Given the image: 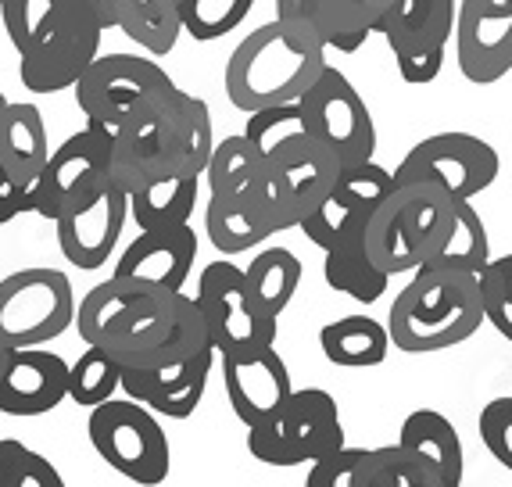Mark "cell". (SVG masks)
<instances>
[{
    "label": "cell",
    "instance_id": "obj_1",
    "mask_svg": "<svg viewBox=\"0 0 512 487\" xmlns=\"http://www.w3.org/2000/svg\"><path fill=\"white\" fill-rule=\"evenodd\" d=\"M244 133H248L251 144L262 151L280 230H298L301 219H305V215L326 197V190L337 183V172H341L337 154L319 144L305 129L298 101L251 112Z\"/></svg>",
    "mask_w": 512,
    "mask_h": 487
},
{
    "label": "cell",
    "instance_id": "obj_2",
    "mask_svg": "<svg viewBox=\"0 0 512 487\" xmlns=\"http://www.w3.org/2000/svg\"><path fill=\"white\" fill-rule=\"evenodd\" d=\"M180 301L183 291L111 273L79 301V337L104 348L122 369L140 366L172 334V326L180 319Z\"/></svg>",
    "mask_w": 512,
    "mask_h": 487
},
{
    "label": "cell",
    "instance_id": "obj_3",
    "mask_svg": "<svg viewBox=\"0 0 512 487\" xmlns=\"http://www.w3.org/2000/svg\"><path fill=\"white\" fill-rule=\"evenodd\" d=\"M487 323L480 276L448 265H419L412 280L394 294L387 312L391 344L409 355L466 344Z\"/></svg>",
    "mask_w": 512,
    "mask_h": 487
},
{
    "label": "cell",
    "instance_id": "obj_4",
    "mask_svg": "<svg viewBox=\"0 0 512 487\" xmlns=\"http://www.w3.org/2000/svg\"><path fill=\"white\" fill-rule=\"evenodd\" d=\"M205 233L222 255H244L280 230L262 151L248 133L222 137L205 169Z\"/></svg>",
    "mask_w": 512,
    "mask_h": 487
},
{
    "label": "cell",
    "instance_id": "obj_5",
    "mask_svg": "<svg viewBox=\"0 0 512 487\" xmlns=\"http://www.w3.org/2000/svg\"><path fill=\"white\" fill-rule=\"evenodd\" d=\"M326 65L330 61L323 43L298 40L273 18L269 26H258L233 47L222 86L233 108L251 115L276 104H294L323 76Z\"/></svg>",
    "mask_w": 512,
    "mask_h": 487
},
{
    "label": "cell",
    "instance_id": "obj_6",
    "mask_svg": "<svg viewBox=\"0 0 512 487\" xmlns=\"http://www.w3.org/2000/svg\"><path fill=\"white\" fill-rule=\"evenodd\" d=\"M455 219V197L430 180H398L366 223V248L387 276L416 273L444 244Z\"/></svg>",
    "mask_w": 512,
    "mask_h": 487
},
{
    "label": "cell",
    "instance_id": "obj_7",
    "mask_svg": "<svg viewBox=\"0 0 512 487\" xmlns=\"http://www.w3.org/2000/svg\"><path fill=\"white\" fill-rule=\"evenodd\" d=\"M176 94V79L154 58L140 54H97L76 83V104L86 122L111 133L144 126Z\"/></svg>",
    "mask_w": 512,
    "mask_h": 487
},
{
    "label": "cell",
    "instance_id": "obj_8",
    "mask_svg": "<svg viewBox=\"0 0 512 487\" xmlns=\"http://www.w3.org/2000/svg\"><path fill=\"white\" fill-rule=\"evenodd\" d=\"M344 441L341 409L333 394L323 387H294L280 412L258 427H248V452L251 459L291 470V466H312L323 455L337 452Z\"/></svg>",
    "mask_w": 512,
    "mask_h": 487
},
{
    "label": "cell",
    "instance_id": "obj_9",
    "mask_svg": "<svg viewBox=\"0 0 512 487\" xmlns=\"http://www.w3.org/2000/svg\"><path fill=\"white\" fill-rule=\"evenodd\" d=\"M86 434L94 452L133 484L154 487L172 470V448L158 412L140 405L137 398H108L86 416Z\"/></svg>",
    "mask_w": 512,
    "mask_h": 487
},
{
    "label": "cell",
    "instance_id": "obj_10",
    "mask_svg": "<svg viewBox=\"0 0 512 487\" xmlns=\"http://www.w3.org/2000/svg\"><path fill=\"white\" fill-rule=\"evenodd\" d=\"M76 294L58 269L33 265L0 280V344L40 348L76 326Z\"/></svg>",
    "mask_w": 512,
    "mask_h": 487
},
{
    "label": "cell",
    "instance_id": "obj_11",
    "mask_svg": "<svg viewBox=\"0 0 512 487\" xmlns=\"http://www.w3.org/2000/svg\"><path fill=\"white\" fill-rule=\"evenodd\" d=\"M108 29L101 18L86 8L83 0H69V8L61 11L40 40L29 51L18 54V79L29 94H61V90H76L83 72L94 65L101 54V40Z\"/></svg>",
    "mask_w": 512,
    "mask_h": 487
},
{
    "label": "cell",
    "instance_id": "obj_12",
    "mask_svg": "<svg viewBox=\"0 0 512 487\" xmlns=\"http://www.w3.org/2000/svg\"><path fill=\"white\" fill-rule=\"evenodd\" d=\"M455 18H459V0H394L380 15L376 33L391 47L402 83H434L448 58Z\"/></svg>",
    "mask_w": 512,
    "mask_h": 487
},
{
    "label": "cell",
    "instance_id": "obj_13",
    "mask_svg": "<svg viewBox=\"0 0 512 487\" xmlns=\"http://www.w3.org/2000/svg\"><path fill=\"white\" fill-rule=\"evenodd\" d=\"M298 112L308 133L337 154L341 169L344 165L373 162L376 154L373 112H369V104L362 101V94L355 90V83L344 72L326 65L323 76L298 97Z\"/></svg>",
    "mask_w": 512,
    "mask_h": 487
},
{
    "label": "cell",
    "instance_id": "obj_14",
    "mask_svg": "<svg viewBox=\"0 0 512 487\" xmlns=\"http://www.w3.org/2000/svg\"><path fill=\"white\" fill-rule=\"evenodd\" d=\"M197 305L205 312L208 334L215 351L222 355H240V351L273 348L280 337V319L262 316L248 294L244 269L233 262H212L197 276Z\"/></svg>",
    "mask_w": 512,
    "mask_h": 487
},
{
    "label": "cell",
    "instance_id": "obj_15",
    "mask_svg": "<svg viewBox=\"0 0 512 487\" xmlns=\"http://www.w3.org/2000/svg\"><path fill=\"white\" fill-rule=\"evenodd\" d=\"M498 172L502 158L484 137L448 129L412 144L394 169V180H430L448 190L455 201H473L487 187H495Z\"/></svg>",
    "mask_w": 512,
    "mask_h": 487
},
{
    "label": "cell",
    "instance_id": "obj_16",
    "mask_svg": "<svg viewBox=\"0 0 512 487\" xmlns=\"http://www.w3.org/2000/svg\"><path fill=\"white\" fill-rule=\"evenodd\" d=\"M111 151H115V133L94 122H86L65 144L54 147L51 162L33 187V215L54 223L61 212L94 197L111 180Z\"/></svg>",
    "mask_w": 512,
    "mask_h": 487
},
{
    "label": "cell",
    "instance_id": "obj_17",
    "mask_svg": "<svg viewBox=\"0 0 512 487\" xmlns=\"http://www.w3.org/2000/svg\"><path fill=\"white\" fill-rule=\"evenodd\" d=\"M394 183H398L394 172L384 169L380 162L344 165V169L337 172V183H333L323 201L301 219L298 230L308 237V244H316V248H323V251L333 248V244H341V240L366 230V223L376 215V208L387 201Z\"/></svg>",
    "mask_w": 512,
    "mask_h": 487
},
{
    "label": "cell",
    "instance_id": "obj_18",
    "mask_svg": "<svg viewBox=\"0 0 512 487\" xmlns=\"http://www.w3.org/2000/svg\"><path fill=\"white\" fill-rule=\"evenodd\" d=\"M305 487H444L441 473L412 448H351L323 455L308 466Z\"/></svg>",
    "mask_w": 512,
    "mask_h": 487
},
{
    "label": "cell",
    "instance_id": "obj_19",
    "mask_svg": "<svg viewBox=\"0 0 512 487\" xmlns=\"http://www.w3.org/2000/svg\"><path fill=\"white\" fill-rule=\"evenodd\" d=\"M129 223V194L115 183H104L94 197H86L69 212L54 219L58 226V244L65 262L76 265L79 273L104 269L111 251L119 248L122 230Z\"/></svg>",
    "mask_w": 512,
    "mask_h": 487
},
{
    "label": "cell",
    "instance_id": "obj_20",
    "mask_svg": "<svg viewBox=\"0 0 512 487\" xmlns=\"http://www.w3.org/2000/svg\"><path fill=\"white\" fill-rule=\"evenodd\" d=\"M455 61L470 83L491 86L512 72V0H459Z\"/></svg>",
    "mask_w": 512,
    "mask_h": 487
},
{
    "label": "cell",
    "instance_id": "obj_21",
    "mask_svg": "<svg viewBox=\"0 0 512 487\" xmlns=\"http://www.w3.org/2000/svg\"><path fill=\"white\" fill-rule=\"evenodd\" d=\"M222 384H226V398L244 427H258L265 419H273L294 394L291 369L280 359L276 344L240 351V355H222Z\"/></svg>",
    "mask_w": 512,
    "mask_h": 487
},
{
    "label": "cell",
    "instance_id": "obj_22",
    "mask_svg": "<svg viewBox=\"0 0 512 487\" xmlns=\"http://www.w3.org/2000/svg\"><path fill=\"white\" fill-rule=\"evenodd\" d=\"M69 398V362L40 348H8L0 366V412L47 416Z\"/></svg>",
    "mask_w": 512,
    "mask_h": 487
},
{
    "label": "cell",
    "instance_id": "obj_23",
    "mask_svg": "<svg viewBox=\"0 0 512 487\" xmlns=\"http://www.w3.org/2000/svg\"><path fill=\"white\" fill-rule=\"evenodd\" d=\"M219 359V351L205 348L187 362H172L158 369H122V391L137 398L151 412L165 419H190L208 391V376Z\"/></svg>",
    "mask_w": 512,
    "mask_h": 487
},
{
    "label": "cell",
    "instance_id": "obj_24",
    "mask_svg": "<svg viewBox=\"0 0 512 487\" xmlns=\"http://www.w3.org/2000/svg\"><path fill=\"white\" fill-rule=\"evenodd\" d=\"M154 129L162 140L165 176H205L208 158L215 151V133L212 112L201 97L176 86V94L154 115Z\"/></svg>",
    "mask_w": 512,
    "mask_h": 487
},
{
    "label": "cell",
    "instance_id": "obj_25",
    "mask_svg": "<svg viewBox=\"0 0 512 487\" xmlns=\"http://www.w3.org/2000/svg\"><path fill=\"white\" fill-rule=\"evenodd\" d=\"M197 233L190 223L169 226V230H140L133 244H126L115 273L133 280L158 283L169 291H183V283L194 273Z\"/></svg>",
    "mask_w": 512,
    "mask_h": 487
},
{
    "label": "cell",
    "instance_id": "obj_26",
    "mask_svg": "<svg viewBox=\"0 0 512 487\" xmlns=\"http://www.w3.org/2000/svg\"><path fill=\"white\" fill-rule=\"evenodd\" d=\"M47 162H51V140H47V122L40 108L29 101H11L0 122V165L22 187L33 190Z\"/></svg>",
    "mask_w": 512,
    "mask_h": 487
},
{
    "label": "cell",
    "instance_id": "obj_27",
    "mask_svg": "<svg viewBox=\"0 0 512 487\" xmlns=\"http://www.w3.org/2000/svg\"><path fill=\"white\" fill-rule=\"evenodd\" d=\"M405 448H412L416 455L434 466L441 473L444 487H459L462 473H466V455H462V437L455 430V423L437 409H416L405 416L402 434H398Z\"/></svg>",
    "mask_w": 512,
    "mask_h": 487
},
{
    "label": "cell",
    "instance_id": "obj_28",
    "mask_svg": "<svg viewBox=\"0 0 512 487\" xmlns=\"http://www.w3.org/2000/svg\"><path fill=\"white\" fill-rule=\"evenodd\" d=\"M323 280L330 291L348 294L351 301H362V305H373L387 294V283L391 276L373 262L366 248V230L355 233V237L333 244L323 251Z\"/></svg>",
    "mask_w": 512,
    "mask_h": 487
},
{
    "label": "cell",
    "instance_id": "obj_29",
    "mask_svg": "<svg viewBox=\"0 0 512 487\" xmlns=\"http://www.w3.org/2000/svg\"><path fill=\"white\" fill-rule=\"evenodd\" d=\"M319 348L326 362L341 369H373L387 362L391 330L373 316H341L319 330Z\"/></svg>",
    "mask_w": 512,
    "mask_h": 487
},
{
    "label": "cell",
    "instance_id": "obj_30",
    "mask_svg": "<svg viewBox=\"0 0 512 487\" xmlns=\"http://www.w3.org/2000/svg\"><path fill=\"white\" fill-rule=\"evenodd\" d=\"M201 176H162L129 194V219L140 230H169L190 223L197 208Z\"/></svg>",
    "mask_w": 512,
    "mask_h": 487
},
{
    "label": "cell",
    "instance_id": "obj_31",
    "mask_svg": "<svg viewBox=\"0 0 512 487\" xmlns=\"http://www.w3.org/2000/svg\"><path fill=\"white\" fill-rule=\"evenodd\" d=\"M301 258L287 248H265L251 258V265L244 269V280H248V294L255 301V308L262 316L280 319L283 308L291 305L294 294L301 287Z\"/></svg>",
    "mask_w": 512,
    "mask_h": 487
},
{
    "label": "cell",
    "instance_id": "obj_32",
    "mask_svg": "<svg viewBox=\"0 0 512 487\" xmlns=\"http://www.w3.org/2000/svg\"><path fill=\"white\" fill-rule=\"evenodd\" d=\"M115 29L140 43L147 54H169L183 33L176 0H115Z\"/></svg>",
    "mask_w": 512,
    "mask_h": 487
},
{
    "label": "cell",
    "instance_id": "obj_33",
    "mask_svg": "<svg viewBox=\"0 0 512 487\" xmlns=\"http://www.w3.org/2000/svg\"><path fill=\"white\" fill-rule=\"evenodd\" d=\"M165 162H162V140L154 119L144 126H129L115 133V151H111V183L122 187L126 194L147 187V183L162 180Z\"/></svg>",
    "mask_w": 512,
    "mask_h": 487
},
{
    "label": "cell",
    "instance_id": "obj_34",
    "mask_svg": "<svg viewBox=\"0 0 512 487\" xmlns=\"http://www.w3.org/2000/svg\"><path fill=\"white\" fill-rule=\"evenodd\" d=\"M430 262L448 265V269H466V273L477 276L487 269V262H491V237H487V226L477 208H473V201H455L452 230H448V237H444V244L437 248V255Z\"/></svg>",
    "mask_w": 512,
    "mask_h": 487
},
{
    "label": "cell",
    "instance_id": "obj_35",
    "mask_svg": "<svg viewBox=\"0 0 512 487\" xmlns=\"http://www.w3.org/2000/svg\"><path fill=\"white\" fill-rule=\"evenodd\" d=\"M115 391H122V366L104 348L86 344L83 355L69 362V398L79 409H94L115 398Z\"/></svg>",
    "mask_w": 512,
    "mask_h": 487
},
{
    "label": "cell",
    "instance_id": "obj_36",
    "mask_svg": "<svg viewBox=\"0 0 512 487\" xmlns=\"http://www.w3.org/2000/svg\"><path fill=\"white\" fill-rule=\"evenodd\" d=\"M251 8L255 0H183V33L194 36L197 43H215L230 36L251 15Z\"/></svg>",
    "mask_w": 512,
    "mask_h": 487
},
{
    "label": "cell",
    "instance_id": "obj_37",
    "mask_svg": "<svg viewBox=\"0 0 512 487\" xmlns=\"http://www.w3.org/2000/svg\"><path fill=\"white\" fill-rule=\"evenodd\" d=\"M65 8H69V0H4L0 4V22H4L11 47L18 54L29 51L58 22V15Z\"/></svg>",
    "mask_w": 512,
    "mask_h": 487
},
{
    "label": "cell",
    "instance_id": "obj_38",
    "mask_svg": "<svg viewBox=\"0 0 512 487\" xmlns=\"http://www.w3.org/2000/svg\"><path fill=\"white\" fill-rule=\"evenodd\" d=\"M0 487H65V477L18 437H0Z\"/></svg>",
    "mask_w": 512,
    "mask_h": 487
},
{
    "label": "cell",
    "instance_id": "obj_39",
    "mask_svg": "<svg viewBox=\"0 0 512 487\" xmlns=\"http://www.w3.org/2000/svg\"><path fill=\"white\" fill-rule=\"evenodd\" d=\"M480 298H484L487 323L512 344V251L487 262V269L480 273Z\"/></svg>",
    "mask_w": 512,
    "mask_h": 487
},
{
    "label": "cell",
    "instance_id": "obj_40",
    "mask_svg": "<svg viewBox=\"0 0 512 487\" xmlns=\"http://www.w3.org/2000/svg\"><path fill=\"white\" fill-rule=\"evenodd\" d=\"M480 441L495 455L498 466L512 473V394L491 398L480 409Z\"/></svg>",
    "mask_w": 512,
    "mask_h": 487
},
{
    "label": "cell",
    "instance_id": "obj_41",
    "mask_svg": "<svg viewBox=\"0 0 512 487\" xmlns=\"http://www.w3.org/2000/svg\"><path fill=\"white\" fill-rule=\"evenodd\" d=\"M276 22L305 43H323L316 29V0H276ZM326 47V43H323Z\"/></svg>",
    "mask_w": 512,
    "mask_h": 487
},
{
    "label": "cell",
    "instance_id": "obj_42",
    "mask_svg": "<svg viewBox=\"0 0 512 487\" xmlns=\"http://www.w3.org/2000/svg\"><path fill=\"white\" fill-rule=\"evenodd\" d=\"M18 215H33V190L22 187V183L0 165V226L15 223Z\"/></svg>",
    "mask_w": 512,
    "mask_h": 487
},
{
    "label": "cell",
    "instance_id": "obj_43",
    "mask_svg": "<svg viewBox=\"0 0 512 487\" xmlns=\"http://www.w3.org/2000/svg\"><path fill=\"white\" fill-rule=\"evenodd\" d=\"M83 4L101 18L104 29H115V0H83Z\"/></svg>",
    "mask_w": 512,
    "mask_h": 487
},
{
    "label": "cell",
    "instance_id": "obj_44",
    "mask_svg": "<svg viewBox=\"0 0 512 487\" xmlns=\"http://www.w3.org/2000/svg\"><path fill=\"white\" fill-rule=\"evenodd\" d=\"M355 4H359V8L366 11V15H373L376 22H380V15H384V11L391 8L394 0H355Z\"/></svg>",
    "mask_w": 512,
    "mask_h": 487
},
{
    "label": "cell",
    "instance_id": "obj_45",
    "mask_svg": "<svg viewBox=\"0 0 512 487\" xmlns=\"http://www.w3.org/2000/svg\"><path fill=\"white\" fill-rule=\"evenodd\" d=\"M8 97H4V90H0V122H4V112H8Z\"/></svg>",
    "mask_w": 512,
    "mask_h": 487
},
{
    "label": "cell",
    "instance_id": "obj_46",
    "mask_svg": "<svg viewBox=\"0 0 512 487\" xmlns=\"http://www.w3.org/2000/svg\"><path fill=\"white\" fill-rule=\"evenodd\" d=\"M4 359H8V348H4V344H0V366H4Z\"/></svg>",
    "mask_w": 512,
    "mask_h": 487
},
{
    "label": "cell",
    "instance_id": "obj_47",
    "mask_svg": "<svg viewBox=\"0 0 512 487\" xmlns=\"http://www.w3.org/2000/svg\"><path fill=\"white\" fill-rule=\"evenodd\" d=\"M176 4H183V0H176Z\"/></svg>",
    "mask_w": 512,
    "mask_h": 487
},
{
    "label": "cell",
    "instance_id": "obj_48",
    "mask_svg": "<svg viewBox=\"0 0 512 487\" xmlns=\"http://www.w3.org/2000/svg\"><path fill=\"white\" fill-rule=\"evenodd\" d=\"M0 4H4V0H0Z\"/></svg>",
    "mask_w": 512,
    "mask_h": 487
},
{
    "label": "cell",
    "instance_id": "obj_49",
    "mask_svg": "<svg viewBox=\"0 0 512 487\" xmlns=\"http://www.w3.org/2000/svg\"><path fill=\"white\" fill-rule=\"evenodd\" d=\"M509 394H512V391H509Z\"/></svg>",
    "mask_w": 512,
    "mask_h": 487
}]
</instances>
